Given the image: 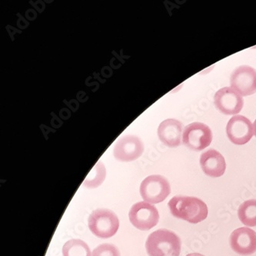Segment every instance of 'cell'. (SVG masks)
<instances>
[{
  "label": "cell",
  "instance_id": "1",
  "mask_svg": "<svg viewBox=\"0 0 256 256\" xmlns=\"http://www.w3.org/2000/svg\"><path fill=\"white\" fill-rule=\"evenodd\" d=\"M168 206L173 216L192 224L201 222L208 216L207 204L196 197L174 196Z\"/></svg>",
  "mask_w": 256,
  "mask_h": 256
},
{
  "label": "cell",
  "instance_id": "2",
  "mask_svg": "<svg viewBox=\"0 0 256 256\" xmlns=\"http://www.w3.org/2000/svg\"><path fill=\"white\" fill-rule=\"evenodd\" d=\"M181 247L180 237L168 230H158L151 233L146 242L150 256H180Z\"/></svg>",
  "mask_w": 256,
  "mask_h": 256
},
{
  "label": "cell",
  "instance_id": "3",
  "mask_svg": "<svg viewBox=\"0 0 256 256\" xmlns=\"http://www.w3.org/2000/svg\"><path fill=\"white\" fill-rule=\"evenodd\" d=\"M88 226L96 236L108 238L114 236L120 228V221L116 214L111 210L101 208L92 212L88 217Z\"/></svg>",
  "mask_w": 256,
  "mask_h": 256
},
{
  "label": "cell",
  "instance_id": "4",
  "mask_svg": "<svg viewBox=\"0 0 256 256\" xmlns=\"http://www.w3.org/2000/svg\"><path fill=\"white\" fill-rule=\"evenodd\" d=\"M171 193L170 182L165 177L152 175L143 180L140 186V194L144 201L152 204L162 202Z\"/></svg>",
  "mask_w": 256,
  "mask_h": 256
},
{
  "label": "cell",
  "instance_id": "5",
  "mask_svg": "<svg viewBox=\"0 0 256 256\" xmlns=\"http://www.w3.org/2000/svg\"><path fill=\"white\" fill-rule=\"evenodd\" d=\"M133 226L141 231H148L158 224L160 214L158 210L146 202L133 204L128 213Z\"/></svg>",
  "mask_w": 256,
  "mask_h": 256
},
{
  "label": "cell",
  "instance_id": "6",
  "mask_svg": "<svg viewBox=\"0 0 256 256\" xmlns=\"http://www.w3.org/2000/svg\"><path fill=\"white\" fill-rule=\"evenodd\" d=\"M212 133L208 126L202 122H193L186 127L182 141L186 146L194 151H201L210 146Z\"/></svg>",
  "mask_w": 256,
  "mask_h": 256
},
{
  "label": "cell",
  "instance_id": "7",
  "mask_svg": "<svg viewBox=\"0 0 256 256\" xmlns=\"http://www.w3.org/2000/svg\"><path fill=\"white\" fill-rule=\"evenodd\" d=\"M230 84L242 96L256 94V70L248 66L238 67L232 74Z\"/></svg>",
  "mask_w": 256,
  "mask_h": 256
},
{
  "label": "cell",
  "instance_id": "8",
  "mask_svg": "<svg viewBox=\"0 0 256 256\" xmlns=\"http://www.w3.org/2000/svg\"><path fill=\"white\" fill-rule=\"evenodd\" d=\"M214 105L224 115H236L243 107L242 96L232 87H224L214 95Z\"/></svg>",
  "mask_w": 256,
  "mask_h": 256
},
{
  "label": "cell",
  "instance_id": "9",
  "mask_svg": "<svg viewBox=\"0 0 256 256\" xmlns=\"http://www.w3.org/2000/svg\"><path fill=\"white\" fill-rule=\"evenodd\" d=\"M228 138L236 145H244L252 138L253 125L251 121L243 116H233L226 126Z\"/></svg>",
  "mask_w": 256,
  "mask_h": 256
},
{
  "label": "cell",
  "instance_id": "10",
  "mask_svg": "<svg viewBox=\"0 0 256 256\" xmlns=\"http://www.w3.org/2000/svg\"><path fill=\"white\" fill-rule=\"evenodd\" d=\"M144 150L142 142L136 136L122 137L116 143L114 155L118 161L132 162L141 156Z\"/></svg>",
  "mask_w": 256,
  "mask_h": 256
},
{
  "label": "cell",
  "instance_id": "11",
  "mask_svg": "<svg viewBox=\"0 0 256 256\" xmlns=\"http://www.w3.org/2000/svg\"><path fill=\"white\" fill-rule=\"evenodd\" d=\"M232 250L241 256H251L256 252V232L247 227L234 230L230 237Z\"/></svg>",
  "mask_w": 256,
  "mask_h": 256
},
{
  "label": "cell",
  "instance_id": "12",
  "mask_svg": "<svg viewBox=\"0 0 256 256\" xmlns=\"http://www.w3.org/2000/svg\"><path fill=\"white\" fill-rule=\"evenodd\" d=\"M200 166L206 175L218 178L224 175L226 163L221 153L214 150L204 152L200 157Z\"/></svg>",
  "mask_w": 256,
  "mask_h": 256
},
{
  "label": "cell",
  "instance_id": "13",
  "mask_svg": "<svg viewBox=\"0 0 256 256\" xmlns=\"http://www.w3.org/2000/svg\"><path fill=\"white\" fill-rule=\"evenodd\" d=\"M182 124L178 120L168 118L162 122L158 128V136L163 144L168 147L178 146L181 144Z\"/></svg>",
  "mask_w": 256,
  "mask_h": 256
},
{
  "label": "cell",
  "instance_id": "14",
  "mask_svg": "<svg viewBox=\"0 0 256 256\" xmlns=\"http://www.w3.org/2000/svg\"><path fill=\"white\" fill-rule=\"evenodd\" d=\"M238 216L246 226H256V200L244 202L238 210Z\"/></svg>",
  "mask_w": 256,
  "mask_h": 256
},
{
  "label": "cell",
  "instance_id": "15",
  "mask_svg": "<svg viewBox=\"0 0 256 256\" xmlns=\"http://www.w3.org/2000/svg\"><path fill=\"white\" fill-rule=\"evenodd\" d=\"M64 256H91L88 244L80 240H71L66 242L62 248Z\"/></svg>",
  "mask_w": 256,
  "mask_h": 256
},
{
  "label": "cell",
  "instance_id": "16",
  "mask_svg": "<svg viewBox=\"0 0 256 256\" xmlns=\"http://www.w3.org/2000/svg\"><path fill=\"white\" fill-rule=\"evenodd\" d=\"M106 171L104 163L98 162L96 165L88 173V176L86 178L84 182V186L88 188H95L102 184L106 178Z\"/></svg>",
  "mask_w": 256,
  "mask_h": 256
},
{
  "label": "cell",
  "instance_id": "17",
  "mask_svg": "<svg viewBox=\"0 0 256 256\" xmlns=\"http://www.w3.org/2000/svg\"><path fill=\"white\" fill-rule=\"evenodd\" d=\"M92 256H120V252L114 244H102L94 250Z\"/></svg>",
  "mask_w": 256,
  "mask_h": 256
},
{
  "label": "cell",
  "instance_id": "18",
  "mask_svg": "<svg viewBox=\"0 0 256 256\" xmlns=\"http://www.w3.org/2000/svg\"><path fill=\"white\" fill-rule=\"evenodd\" d=\"M186 256H204L203 254H200V253H190V254H187Z\"/></svg>",
  "mask_w": 256,
  "mask_h": 256
},
{
  "label": "cell",
  "instance_id": "19",
  "mask_svg": "<svg viewBox=\"0 0 256 256\" xmlns=\"http://www.w3.org/2000/svg\"><path fill=\"white\" fill-rule=\"evenodd\" d=\"M253 126H254V135H256V121L254 122V124H253Z\"/></svg>",
  "mask_w": 256,
  "mask_h": 256
}]
</instances>
